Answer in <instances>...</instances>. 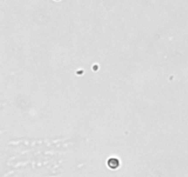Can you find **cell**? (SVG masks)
Segmentation results:
<instances>
[{
  "label": "cell",
  "mask_w": 188,
  "mask_h": 177,
  "mask_svg": "<svg viewBox=\"0 0 188 177\" xmlns=\"http://www.w3.org/2000/svg\"><path fill=\"white\" fill-rule=\"evenodd\" d=\"M107 166L110 169L116 170L119 167V161H118L117 158H110L107 160Z\"/></svg>",
  "instance_id": "1"
},
{
  "label": "cell",
  "mask_w": 188,
  "mask_h": 177,
  "mask_svg": "<svg viewBox=\"0 0 188 177\" xmlns=\"http://www.w3.org/2000/svg\"><path fill=\"white\" fill-rule=\"evenodd\" d=\"M55 1H59V0H55Z\"/></svg>",
  "instance_id": "2"
}]
</instances>
